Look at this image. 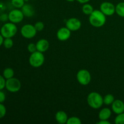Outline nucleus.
Listing matches in <instances>:
<instances>
[{"mask_svg": "<svg viewBox=\"0 0 124 124\" xmlns=\"http://www.w3.org/2000/svg\"><path fill=\"white\" fill-rule=\"evenodd\" d=\"M89 23L92 26L99 28L104 26L106 23V16L100 10H94L89 15Z\"/></svg>", "mask_w": 124, "mask_h": 124, "instance_id": "obj_1", "label": "nucleus"}, {"mask_svg": "<svg viewBox=\"0 0 124 124\" xmlns=\"http://www.w3.org/2000/svg\"><path fill=\"white\" fill-rule=\"evenodd\" d=\"M101 94L97 92L89 93L87 98L88 105L93 109H99L104 104V99Z\"/></svg>", "mask_w": 124, "mask_h": 124, "instance_id": "obj_2", "label": "nucleus"}, {"mask_svg": "<svg viewBox=\"0 0 124 124\" xmlns=\"http://www.w3.org/2000/svg\"><path fill=\"white\" fill-rule=\"evenodd\" d=\"M18 31V28L16 24L13 23H6L2 25L0 29V33L4 38H12L15 36Z\"/></svg>", "mask_w": 124, "mask_h": 124, "instance_id": "obj_3", "label": "nucleus"}, {"mask_svg": "<svg viewBox=\"0 0 124 124\" xmlns=\"http://www.w3.org/2000/svg\"><path fill=\"white\" fill-rule=\"evenodd\" d=\"M29 64L34 68H39L42 66L45 61V57L43 53L39 51L31 53L29 57Z\"/></svg>", "mask_w": 124, "mask_h": 124, "instance_id": "obj_4", "label": "nucleus"}, {"mask_svg": "<svg viewBox=\"0 0 124 124\" xmlns=\"http://www.w3.org/2000/svg\"><path fill=\"white\" fill-rule=\"evenodd\" d=\"M5 88L10 93H16L20 90L21 88V83L18 79L13 77L8 79H6Z\"/></svg>", "mask_w": 124, "mask_h": 124, "instance_id": "obj_5", "label": "nucleus"}, {"mask_svg": "<svg viewBox=\"0 0 124 124\" xmlns=\"http://www.w3.org/2000/svg\"><path fill=\"white\" fill-rule=\"evenodd\" d=\"M76 78L80 84L82 85H87L90 83L92 76L89 71L86 69H81L77 73Z\"/></svg>", "mask_w": 124, "mask_h": 124, "instance_id": "obj_6", "label": "nucleus"}, {"mask_svg": "<svg viewBox=\"0 0 124 124\" xmlns=\"http://www.w3.org/2000/svg\"><path fill=\"white\" fill-rule=\"evenodd\" d=\"M37 30L32 24H25L21 29V34L25 39H32L36 36Z\"/></svg>", "mask_w": 124, "mask_h": 124, "instance_id": "obj_7", "label": "nucleus"}, {"mask_svg": "<svg viewBox=\"0 0 124 124\" xmlns=\"http://www.w3.org/2000/svg\"><path fill=\"white\" fill-rule=\"evenodd\" d=\"M24 15L21 10L19 8H15L8 13V19L10 22L14 24H18L21 23L24 19Z\"/></svg>", "mask_w": 124, "mask_h": 124, "instance_id": "obj_8", "label": "nucleus"}, {"mask_svg": "<svg viewBox=\"0 0 124 124\" xmlns=\"http://www.w3.org/2000/svg\"><path fill=\"white\" fill-rule=\"evenodd\" d=\"M100 10L105 16H112L116 13V6L110 2H103L100 6Z\"/></svg>", "mask_w": 124, "mask_h": 124, "instance_id": "obj_9", "label": "nucleus"}, {"mask_svg": "<svg viewBox=\"0 0 124 124\" xmlns=\"http://www.w3.org/2000/svg\"><path fill=\"white\" fill-rule=\"evenodd\" d=\"M81 21L76 18H70L67 19L65 23V27L69 29L71 31H77L81 27Z\"/></svg>", "mask_w": 124, "mask_h": 124, "instance_id": "obj_10", "label": "nucleus"}, {"mask_svg": "<svg viewBox=\"0 0 124 124\" xmlns=\"http://www.w3.org/2000/svg\"><path fill=\"white\" fill-rule=\"evenodd\" d=\"M57 38L61 41H65L71 36V31L66 27L60 28L56 33Z\"/></svg>", "mask_w": 124, "mask_h": 124, "instance_id": "obj_11", "label": "nucleus"}, {"mask_svg": "<svg viewBox=\"0 0 124 124\" xmlns=\"http://www.w3.org/2000/svg\"><path fill=\"white\" fill-rule=\"evenodd\" d=\"M111 110L116 115L124 112V102L120 99H116L111 104Z\"/></svg>", "mask_w": 124, "mask_h": 124, "instance_id": "obj_12", "label": "nucleus"}, {"mask_svg": "<svg viewBox=\"0 0 124 124\" xmlns=\"http://www.w3.org/2000/svg\"><path fill=\"white\" fill-rule=\"evenodd\" d=\"M36 46L37 51L44 53L46 51L48 50L49 48V42L46 39H41L36 42Z\"/></svg>", "mask_w": 124, "mask_h": 124, "instance_id": "obj_13", "label": "nucleus"}, {"mask_svg": "<svg viewBox=\"0 0 124 124\" xmlns=\"http://www.w3.org/2000/svg\"><path fill=\"white\" fill-rule=\"evenodd\" d=\"M22 12L24 14V16L30 17L33 16L35 14V9L34 7L30 4H24V6L21 8Z\"/></svg>", "mask_w": 124, "mask_h": 124, "instance_id": "obj_14", "label": "nucleus"}, {"mask_svg": "<svg viewBox=\"0 0 124 124\" xmlns=\"http://www.w3.org/2000/svg\"><path fill=\"white\" fill-rule=\"evenodd\" d=\"M69 119L67 114L64 111H58L55 115V120L58 124H67Z\"/></svg>", "mask_w": 124, "mask_h": 124, "instance_id": "obj_15", "label": "nucleus"}, {"mask_svg": "<svg viewBox=\"0 0 124 124\" xmlns=\"http://www.w3.org/2000/svg\"><path fill=\"white\" fill-rule=\"evenodd\" d=\"M111 110L109 108H104L99 111L98 117L99 120H108L111 117Z\"/></svg>", "mask_w": 124, "mask_h": 124, "instance_id": "obj_16", "label": "nucleus"}, {"mask_svg": "<svg viewBox=\"0 0 124 124\" xmlns=\"http://www.w3.org/2000/svg\"><path fill=\"white\" fill-rule=\"evenodd\" d=\"M15 72L14 70L12 68H6L4 70L3 73H2V76L4 77L6 79H8L12 78L14 77Z\"/></svg>", "mask_w": 124, "mask_h": 124, "instance_id": "obj_17", "label": "nucleus"}, {"mask_svg": "<svg viewBox=\"0 0 124 124\" xmlns=\"http://www.w3.org/2000/svg\"><path fill=\"white\" fill-rule=\"evenodd\" d=\"M116 13L119 16L124 18V2H120L116 5Z\"/></svg>", "mask_w": 124, "mask_h": 124, "instance_id": "obj_18", "label": "nucleus"}, {"mask_svg": "<svg viewBox=\"0 0 124 124\" xmlns=\"http://www.w3.org/2000/svg\"><path fill=\"white\" fill-rule=\"evenodd\" d=\"M82 12L86 15H90L94 11L93 7L88 3L84 4L82 8Z\"/></svg>", "mask_w": 124, "mask_h": 124, "instance_id": "obj_19", "label": "nucleus"}, {"mask_svg": "<svg viewBox=\"0 0 124 124\" xmlns=\"http://www.w3.org/2000/svg\"><path fill=\"white\" fill-rule=\"evenodd\" d=\"M103 99H104V104L106 105H111L115 100V97L111 94H108L105 95Z\"/></svg>", "mask_w": 124, "mask_h": 124, "instance_id": "obj_20", "label": "nucleus"}, {"mask_svg": "<svg viewBox=\"0 0 124 124\" xmlns=\"http://www.w3.org/2000/svg\"><path fill=\"white\" fill-rule=\"evenodd\" d=\"M24 0H11L12 6L16 8H21L25 4Z\"/></svg>", "mask_w": 124, "mask_h": 124, "instance_id": "obj_21", "label": "nucleus"}, {"mask_svg": "<svg viewBox=\"0 0 124 124\" xmlns=\"http://www.w3.org/2000/svg\"><path fill=\"white\" fill-rule=\"evenodd\" d=\"M3 46L7 49L11 48L13 46V41L12 38H4L3 42Z\"/></svg>", "mask_w": 124, "mask_h": 124, "instance_id": "obj_22", "label": "nucleus"}, {"mask_svg": "<svg viewBox=\"0 0 124 124\" xmlns=\"http://www.w3.org/2000/svg\"><path fill=\"white\" fill-rule=\"evenodd\" d=\"M82 123L81 119L76 116H73L68 119L67 124H81Z\"/></svg>", "mask_w": 124, "mask_h": 124, "instance_id": "obj_23", "label": "nucleus"}, {"mask_svg": "<svg viewBox=\"0 0 124 124\" xmlns=\"http://www.w3.org/2000/svg\"><path fill=\"white\" fill-rule=\"evenodd\" d=\"M115 123L116 124H124V112L117 115L115 119Z\"/></svg>", "mask_w": 124, "mask_h": 124, "instance_id": "obj_24", "label": "nucleus"}, {"mask_svg": "<svg viewBox=\"0 0 124 124\" xmlns=\"http://www.w3.org/2000/svg\"><path fill=\"white\" fill-rule=\"evenodd\" d=\"M34 26H35V29L37 30V31H41L43 30V29H44V24L41 21L36 22L35 25H34Z\"/></svg>", "mask_w": 124, "mask_h": 124, "instance_id": "obj_25", "label": "nucleus"}, {"mask_svg": "<svg viewBox=\"0 0 124 124\" xmlns=\"http://www.w3.org/2000/svg\"><path fill=\"white\" fill-rule=\"evenodd\" d=\"M7 113V110L4 105L2 103H0V119L4 117Z\"/></svg>", "mask_w": 124, "mask_h": 124, "instance_id": "obj_26", "label": "nucleus"}, {"mask_svg": "<svg viewBox=\"0 0 124 124\" xmlns=\"http://www.w3.org/2000/svg\"><path fill=\"white\" fill-rule=\"evenodd\" d=\"M27 50L30 53H33V52L37 51V48H36V44L34 43H30L27 46Z\"/></svg>", "mask_w": 124, "mask_h": 124, "instance_id": "obj_27", "label": "nucleus"}, {"mask_svg": "<svg viewBox=\"0 0 124 124\" xmlns=\"http://www.w3.org/2000/svg\"><path fill=\"white\" fill-rule=\"evenodd\" d=\"M6 79L3 76L0 75V90H2L6 87Z\"/></svg>", "mask_w": 124, "mask_h": 124, "instance_id": "obj_28", "label": "nucleus"}, {"mask_svg": "<svg viewBox=\"0 0 124 124\" xmlns=\"http://www.w3.org/2000/svg\"><path fill=\"white\" fill-rule=\"evenodd\" d=\"M6 96L4 92L2 90H0V103H3L6 101Z\"/></svg>", "mask_w": 124, "mask_h": 124, "instance_id": "obj_29", "label": "nucleus"}, {"mask_svg": "<svg viewBox=\"0 0 124 124\" xmlns=\"http://www.w3.org/2000/svg\"><path fill=\"white\" fill-rule=\"evenodd\" d=\"M98 124H110V122L108 120H99L98 122H97Z\"/></svg>", "mask_w": 124, "mask_h": 124, "instance_id": "obj_30", "label": "nucleus"}, {"mask_svg": "<svg viewBox=\"0 0 124 124\" xmlns=\"http://www.w3.org/2000/svg\"><path fill=\"white\" fill-rule=\"evenodd\" d=\"M76 1H77L78 2H79V3L82 4H84L88 3V2H89L90 0H76Z\"/></svg>", "mask_w": 124, "mask_h": 124, "instance_id": "obj_31", "label": "nucleus"}, {"mask_svg": "<svg viewBox=\"0 0 124 124\" xmlns=\"http://www.w3.org/2000/svg\"><path fill=\"white\" fill-rule=\"evenodd\" d=\"M4 40V38L2 36V35L0 33V47H1L2 45H3Z\"/></svg>", "mask_w": 124, "mask_h": 124, "instance_id": "obj_32", "label": "nucleus"}, {"mask_svg": "<svg viewBox=\"0 0 124 124\" xmlns=\"http://www.w3.org/2000/svg\"><path fill=\"white\" fill-rule=\"evenodd\" d=\"M65 1H68V2H73V1H76V0H65Z\"/></svg>", "mask_w": 124, "mask_h": 124, "instance_id": "obj_33", "label": "nucleus"}, {"mask_svg": "<svg viewBox=\"0 0 124 124\" xmlns=\"http://www.w3.org/2000/svg\"><path fill=\"white\" fill-rule=\"evenodd\" d=\"M24 1L25 2H27V1H29V0H24Z\"/></svg>", "mask_w": 124, "mask_h": 124, "instance_id": "obj_34", "label": "nucleus"}, {"mask_svg": "<svg viewBox=\"0 0 124 124\" xmlns=\"http://www.w3.org/2000/svg\"><path fill=\"white\" fill-rule=\"evenodd\" d=\"M32 1H36V0H32Z\"/></svg>", "mask_w": 124, "mask_h": 124, "instance_id": "obj_35", "label": "nucleus"}]
</instances>
